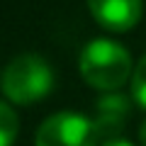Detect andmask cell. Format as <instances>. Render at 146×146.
Returning a JSON list of instances; mask_svg holds the SVG:
<instances>
[{
  "mask_svg": "<svg viewBox=\"0 0 146 146\" xmlns=\"http://www.w3.org/2000/svg\"><path fill=\"white\" fill-rule=\"evenodd\" d=\"M78 68L85 83L102 93L119 90L134 73L129 51L112 39H93L80 51Z\"/></svg>",
  "mask_w": 146,
  "mask_h": 146,
  "instance_id": "cell-1",
  "label": "cell"
},
{
  "mask_svg": "<svg viewBox=\"0 0 146 146\" xmlns=\"http://www.w3.org/2000/svg\"><path fill=\"white\" fill-rule=\"evenodd\" d=\"M0 88L15 105H34L54 88V68L39 54H20L3 71Z\"/></svg>",
  "mask_w": 146,
  "mask_h": 146,
  "instance_id": "cell-2",
  "label": "cell"
},
{
  "mask_svg": "<svg viewBox=\"0 0 146 146\" xmlns=\"http://www.w3.org/2000/svg\"><path fill=\"white\" fill-rule=\"evenodd\" d=\"M100 139L95 119L80 112H54L39 124L34 146H100Z\"/></svg>",
  "mask_w": 146,
  "mask_h": 146,
  "instance_id": "cell-3",
  "label": "cell"
},
{
  "mask_svg": "<svg viewBox=\"0 0 146 146\" xmlns=\"http://www.w3.org/2000/svg\"><path fill=\"white\" fill-rule=\"evenodd\" d=\"M90 15L107 32H129L139 25L144 3L141 0H85Z\"/></svg>",
  "mask_w": 146,
  "mask_h": 146,
  "instance_id": "cell-4",
  "label": "cell"
},
{
  "mask_svg": "<svg viewBox=\"0 0 146 146\" xmlns=\"http://www.w3.org/2000/svg\"><path fill=\"white\" fill-rule=\"evenodd\" d=\"M131 110H134V105H131L129 95H122L119 90L102 93L95 102V124H98L100 134L115 139L119 129L129 122Z\"/></svg>",
  "mask_w": 146,
  "mask_h": 146,
  "instance_id": "cell-5",
  "label": "cell"
},
{
  "mask_svg": "<svg viewBox=\"0 0 146 146\" xmlns=\"http://www.w3.org/2000/svg\"><path fill=\"white\" fill-rule=\"evenodd\" d=\"M20 131V117L7 102L0 100V146H12Z\"/></svg>",
  "mask_w": 146,
  "mask_h": 146,
  "instance_id": "cell-6",
  "label": "cell"
},
{
  "mask_svg": "<svg viewBox=\"0 0 146 146\" xmlns=\"http://www.w3.org/2000/svg\"><path fill=\"white\" fill-rule=\"evenodd\" d=\"M131 100L146 107V56L134 66V73H131Z\"/></svg>",
  "mask_w": 146,
  "mask_h": 146,
  "instance_id": "cell-7",
  "label": "cell"
},
{
  "mask_svg": "<svg viewBox=\"0 0 146 146\" xmlns=\"http://www.w3.org/2000/svg\"><path fill=\"white\" fill-rule=\"evenodd\" d=\"M102 146H134V144H129L127 139H117V136H115V139H107Z\"/></svg>",
  "mask_w": 146,
  "mask_h": 146,
  "instance_id": "cell-8",
  "label": "cell"
},
{
  "mask_svg": "<svg viewBox=\"0 0 146 146\" xmlns=\"http://www.w3.org/2000/svg\"><path fill=\"white\" fill-rule=\"evenodd\" d=\"M139 141H141V146H146V119H144V124L139 129Z\"/></svg>",
  "mask_w": 146,
  "mask_h": 146,
  "instance_id": "cell-9",
  "label": "cell"
},
{
  "mask_svg": "<svg viewBox=\"0 0 146 146\" xmlns=\"http://www.w3.org/2000/svg\"><path fill=\"white\" fill-rule=\"evenodd\" d=\"M0 80H3V73H0Z\"/></svg>",
  "mask_w": 146,
  "mask_h": 146,
  "instance_id": "cell-10",
  "label": "cell"
}]
</instances>
